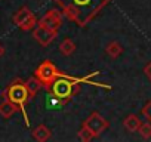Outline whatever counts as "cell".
<instances>
[{
	"instance_id": "cell-1",
	"label": "cell",
	"mask_w": 151,
	"mask_h": 142,
	"mask_svg": "<svg viewBox=\"0 0 151 142\" xmlns=\"http://www.w3.org/2000/svg\"><path fill=\"white\" fill-rule=\"evenodd\" d=\"M61 8L62 14L77 24V27L85 28L91 21H93L98 14L111 3V0H53Z\"/></svg>"
},
{
	"instance_id": "cell-2",
	"label": "cell",
	"mask_w": 151,
	"mask_h": 142,
	"mask_svg": "<svg viewBox=\"0 0 151 142\" xmlns=\"http://www.w3.org/2000/svg\"><path fill=\"white\" fill-rule=\"evenodd\" d=\"M2 96H3L5 99L12 101L14 104H17V105L19 107V111L22 113V117H24V120H25V124L30 126L28 115H27V111H25V105H27V102H30L31 99H30L28 90H27V87H25V82H22V80H19V79L14 80V82L8 86V89L2 93Z\"/></svg>"
},
{
	"instance_id": "cell-3",
	"label": "cell",
	"mask_w": 151,
	"mask_h": 142,
	"mask_svg": "<svg viewBox=\"0 0 151 142\" xmlns=\"http://www.w3.org/2000/svg\"><path fill=\"white\" fill-rule=\"evenodd\" d=\"M58 68H56V65L52 62V61H49V59H45L37 68H36V71H34V76L43 83V87H45V90H47L49 87H50V85H52V82L58 77Z\"/></svg>"
},
{
	"instance_id": "cell-4",
	"label": "cell",
	"mask_w": 151,
	"mask_h": 142,
	"mask_svg": "<svg viewBox=\"0 0 151 142\" xmlns=\"http://www.w3.org/2000/svg\"><path fill=\"white\" fill-rule=\"evenodd\" d=\"M14 22H15V25H18L22 31L33 30V28L37 25V19H36L34 14H33L27 6L21 8V9L15 14V16H14Z\"/></svg>"
},
{
	"instance_id": "cell-5",
	"label": "cell",
	"mask_w": 151,
	"mask_h": 142,
	"mask_svg": "<svg viewBox=\"0 0 151 142\" xmlns=\"http://www.w3.org/2000/svg\"><path fill=\"white\" fill-rule=\"evenodd\" d=\"M83 124H85L86 127H89L96 138H98L102 132H105V130L108 129V126H110L108 120L104 118V117H102L99 113H96V111H93V113L83 121Z\"/></svg>"
},
{
	"instance_id": "cell-6",
	"label": "cell",
	"mask_w": 151,
	"mask_h": 142,
	"mask_svg": "<svg viewBox=\"0 0 151 142\" xmlns=\"http://www.w3.org/2000/svg\"><path fill=\"white\" fill-rule=\"evenodd\" d=\"M37 24H40V25H43V27H46V28H49V30L58 33L59 27L62 25V15H61L59 11L50 9L47 14H45V15L40 18V21H39Z\"/></svg>"
},
{
	"instance_id": "cell-7",
	"label": "cell",
	"mask_w": 151,
	"mask_h": 142,
	"mask_svg": "<svg viewBox=\"0 0 151 142\" xmlns=\"http://www.w3.org/2000/svg\"><path fill=\"white\" fill-rule=\"evenodd\" d=\"M56 36H58L56 31H52V30H49V28H46V27H43V25H40V24H37V25L34 27V30H33V37H34L42 46H49V44L55 40Z\"/></svg>"
},
{
	"instance_id": "cell-8",
	"label": "cell",
	"mask_w": 151,
	"mask_h": 142,
	"mask_svg": "<svg viewBox=\"0 0 151 142\" xmlns=\"http://www.w3.org/2000/svg\"><path fill=\"white\" fill-rule=\"evenodd\" d=\"M17 111H19V107L17 104H14L12 101H9V99H5L2 104H0V115L5 117V118L12 117Z\"/></svg>"
},
{
	"instance_id": "cell-9",
	"label": "cell",
	"mask_w": 151,
	"mask_h": 142,
	"mask_svg": "<svg viewBox=\"0 0 151 142\" xmlns=\"http://www.w3.org/2000/svg\"><path fill=\"white\" fill-rule=\"evenodd\" d=\"M31 133H33V138H34L36 141H39V142H46V141H49L50 136H52L50 129H49L47 126H45V124H39Z\"/></svg>"
},
{
	"instance_id": "cell-10",
	"label": "cell",
	"mask_w": 151,
	"mask_h": 142,
	"mask_svg": "<svg viewBox=\"0 0 151 142\" xmlns=\"http://www.w3.org/2000/svg\"><path fill=\"white\" fill-rule=\"evenodd\" d=\"M25 87H27V90H28L30 99H33V98L37 95V92L43 87V83H42L36 76H33V77H30V79L25 82Z\"/></svg>"
},
{
	"instance_id": "cell-11",
	"label": "cell",
	"mask_w": 151,
	"mask_h": 142,
	"mask_svg": "<svg viewBox=\"0 0 151 142\" xmlns=\"http://www.w3.org/2000/svg\"><path fill=\"white\" fill-rule=\"evenodd\" d=\"M67 102H68V101L61 99V98L55 96L53 93H47V98H46V101H45V105H46L47 110H61Z\"/></svg>"
},
{
	"instance_id": "cell-12",
	"label": "cell",
	"mask_w": 151,
	"mask_h": 142,
	"mask_svg": "<svg viewBox=\"0 0 151 142\" xmlns=\"http://www.w3.org/2000/svg\"><path fill=\"white\" fill-rule=\"evenodd\" d=\"M105 53H107L110 58L116 59V58H119V56L123 53V46H122L119 42L113 40V42H110V43L105 46Z\"/></svg>"
},
{
	"instance_id": "cell-13",
	"label": "cell",
	"mask_w": 151,
	"mask_h": 142,
	"mask_svg": "<svg viewBox=\"0 0 151 142\" xmlns=\"http://www.w3.org/2000/svg\"><path fill=\"white\" fill-rule=\"evenodd\" d=\"M123 126H124V129H127L129 132H138V130H139V126H141V120H139L138 115L130 114V115H127V117L123 120Z\"/></svg>"
},
{
	"instance_id": "cell-14",
	"label": "cell",
	"mask_w": 151,
	"mask_h": 142,
	"mask_svg": "<svg viewBox=\"0 0 151 142\" xmlns=\"http://www.w3.org/2000/svg\"><path fill=\"white\" fill-rule=\"evenodd\" d=\"M59 50L64 56H70L74 53L76 50V43L71 40V39H64L61 43H59Z\"/></svg>"
},
{
	"instance_id": "cell-15",
	"label": "cell",
	"mask_w": 151,
	"mask_h": 142,
	"mask_svg": "<svg viewBox=\"0 0 151 142\" xmlns=\"http://www.w3.org/2000/svg\"><path fill=\"white\" fill-rule=\"evenodd\" d=\"M96 136L93 135V132L89 129V127H86L85 124H82V127H80V130H79V139L80 141H83V142H89V141H92V139H95Z\"/></svg>"
},
{
	"instance_id": "cell-16",
	"label": "cell",
	"mask_w": 151,
	"mask_h": 142,
	"mask_svg": "<svg viewBox=\"0 0 151 142\" xmlns=\"http://www.w3.org/2000/svg\"><path fill=\"white\" fill-rule=\"evenodd\" d=\"M139 133L144 139H150L151 138V123L147 121V123H141L139 126Z\"/></svg>"
},
{
	"instance_id": "cell-17",
	"label": "cell",
	"mask_w": 151,
	"mask_h": 142,
	"mask_svg": "<svg viewBox=\"0 0 151 142\" xmlns=\"http://www.w3.org/2000/svg\"><path fill=\"white\" fill-rule=\"evenodd\" d=\"M141 114L147 118V120H151V101H148L144 107H142V110H141Z\"/></svg>"
},
{
	"instance_id": "cell-18",
	"label": "cell",
	"mask_w": 151,
	"mask_h": 142,
	"mask_svg": "<svg viewBox=\"0 0 151 142\" xmlns=\"http://www.w3.org/2000/svg\"><path fill=\"white\" fill-rule=\"evenodd\" d=\"M144 74L147 76V79H148V80H151V61L144 67Z\"/></svg>"
},
{
	"instance_id": "cell-19",
	"label": "cell",
	"mask_w": 151,
	"mask_h": 142,
	"mask_svg": "<svg viewBox=\"0 0 151 142\" xmlns=\"http://www.w3.org/2000/svg\"><path fill=\"white\" fill-rule=\"evenodd\" d=\"M3 53H5V47H3V44H0V58L3 56Z\"/></svg>"
}]
</instances>
